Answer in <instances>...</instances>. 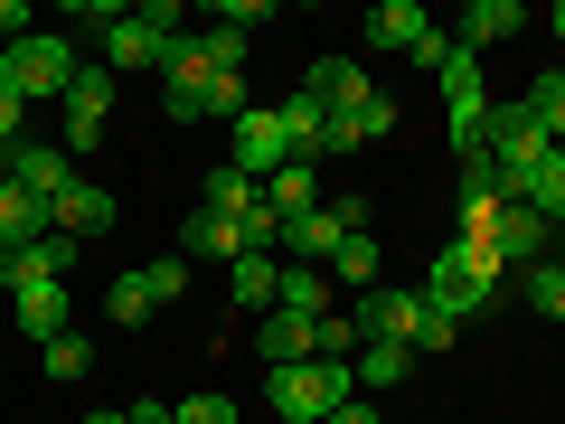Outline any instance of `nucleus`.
<instances>
[{
	"label": "nucleus",
	"mask_w": 565,
	"mask_h": 424,
	"mask_svg": "<svg viewBox=\"0 0 565 424\" xmlns=\"http://www.w3.org/2000/svg\"><path fill=\"white\" fill-rule=\"evenodd\" d=\"M264 208H274V218H311V208H321V170H311V161H282L274 180H264Z\"/></svg>",
	"instance_id": "nucleus-18"
},
{
	"label": "nucleus",
	"mask_w": 565,
	"mask_h": 424,
	"mask_svg": "<svg viewBox=\"0 0 565 424\" xmlns=\"http://www.w3.org/2000/svg\"><path fill=\"white\" fill-rule=\"evenodd\" d=\"M180 10L170 0H141V10H122L114 29H104V76H132V66H170V47H180Z\"/></svg>",
	"instance_id": "nucleus-6"
},
{
	"label": "nucleus",
	"mask_w": 565,
	"mask_h": 424,
	"mask_svg": "<svg viewBox=\"0 0 565 424\" xmlns=\"http://www.w3.org/2000/svg\"><path fill=\"white\" fill-rule=\"evenodd\" d=\"M207 76H245V29H217V20H207Z\"/></svg>",
	"instance_id": "nucleus-31"
},
{
	"label": "nucleus",
	"mask_w": 565,
	"mask_h": 424,
	"mask_svg": "<svg viewBox=\"0 0 565 424\" xmlns=\"http://www.w3.org/2000/svg\"><path fill=\"white\" fill-rule=\"evenodd\" d=\"M556 245H565V218H556Z\"/></svg>",
	"instance_id": "nucleus-45"
},
{
	"label": "nucleus",
	"mask_w": 565,
	"mask_h": 424,
	"mask_svg": "<svg viewBox=\"0 0 565 424\" xmlns=\"http://www.w3.org/2000/svg\"><path fill=\"white\" fill-rule=\"evenodd\" d=\"M207 208H217V218H245V208H264V189L245 180V170H207Z\"/></svg>",
	"instance_id": "nucleus-29"
},
{
	"label": "nucleus",
	"mask_w": 565,
	"mask_h": 424,
	"mask_svg": "<svg viewBox=\"0 0 565 424\" xmlns=\"http://www.w3.org/2000/svg\"><path fill=\"white\" fill-rule=\"evenodd\" d=\"M556 151H565V141H556Z\"/></svg>",
	"instance_id": "nucleus-46"
},
{
	"label": "nucleus",
	"mask_w": 565,
	"mask_h": 424,
	"mask_svg": "<svg viewBox=\"0 0 565 424\" xmlns=\"http://www.w3.org/2000/svg\"><path fill=\"white\" fill-rule=\"evenodd\" d=\"M29 39V0H0V47H20Z\"/></svg>",
	"instance_id": "nucleus-38"
},
{
	"label": "nucleus",
	"mask_w": 565,
	"mask_h": 424,
	"mask_svg": "<svg viewBox=\"0 0 565 424\" xmlns=\"http://www.w3.org/2000/svg\"><path fill=\"white\" fill-rule=\"evenodd\" d=\"M546 29H556V39H565V0H556V10H546Z\"/></svg>",
	"instance_id": "nucleus-42"
},
{
	"label": "nucleus",
	"mask_w": 565,
	"mask_h": 424,
	"mask_svg": "<svg viewBox=\"0 0 565 424\" xmlns=\"http://www.w3.org/2000/svg\"><path fill=\"white\" fill-rule=\"evenodd\" d=\"M349 368H359V386H405V378H415V349H396V340H367Z\"/></svg>",
	"instance_id": "nucleus-26"
},
{
	"label": "nucleus",
	"mask_w": 565,
	"mask_h": 424,
	"mask_svg": "<svg viewBox=\"0 0 565 424\" xmlns=\"http://www.w3.org/2000/svg\"><path fill=\"white\" fill-rule=\"evenodd\" d=\"M519 208H537L546 226L565 218V151H546V161H537V170H527V180H519Z\"/></svg>",
	"instance_id": "nucleus-25"
},
{
	"label": "nucleus",
	"mask_w": 565,
	"mask_h": 424,
	"mask_svg": "<svg viewBox=\"0 0 565 424\" xmlns=\"http://www.w3.org/2000/svg\"><path fill=\"white\" fill-rule=\"evenodd\" d=\"M122 424H170V405H151V396H132V405H122Z\"/></svg>",
	"instance_id": "nucleus-39"
},
{
	"label": "nucleus",
	"mask_w": 565,
	"mask_h": 424,
	"mask_svg": "<svg viewBox=\"0 0 565 424\" xmlns=\"http://www.w3.org/2000/svg\"><path fill=\"white\" fill-rule=\"evenodd\" d=\"M359 396V368L349 359H302V368H264V405L274 424H330V405Z\"/></svg>",
	"instance_id": "nucleus-3"
},
{
	"label": "nucleus",
	"mask_w": 565,
	"mask_h": 424,
	"mask_svg": "<svg viewBox=\"0 0 565 424\" xmlns=\"http://www.w3.org/2000/svg\"><path fill=\"white\" fill-rule=\"evenodd\" d=\"M415 66H424V76H444V66H452V29H424V39H415Z\"/></svg>",
	"instance_id": "nucleus-37"
},
{
	"label": "nucleus",
	"mask_w": 565,
	"mask_h": 424,
	"mask_svg": "<svg viewBox=\"0 0 565 424\" xmlns=\"http://www.w3.org/2000/svg\"><path fill=\"white\" fill-rule=\"evenodd\" d=\"M85 424H122V405H95V415H85Z\"/></svg>",
	"instance_id": "nucleus-41"
},
{
	"label": "nucleus",
	"mask_w": 565,
	"mask_h": 424,
	"mask_svg": "<svg viewBox=\"0 0 565 424\" xmlns=\"http://www.w3.org/2000/svg\"><path fill=\"white\" fill-rule=\"evenodd\" d=\"M104 114H114V76H104V66H85L76 85H66V151H95L104 141Z\"/></svg>",
	"instance_id": "nucleus-10"
},
{
	"label": "nucleus",
	"mask_w": 565,
	"mask_h": 424,
	"mask_svg": "<svg viewBox=\"0 0 565 424\" xmlns=\"http://www.w3.org/2000/svg\"><path fill=\"white\" fill-rule=\"evenodd\" d=\"M349 321H359L367 340H396V349H415V359L452 340V321H444L434 303H424L415 283H377V293H359V303H349Z\"/></svg>",
	"instance_id": "nucleus-4"
},
{
	"label": "nucleus",
	"mask_w": 565,
	"mask_h": 424,
	"mask_svg": "<svg viewBox=\"0 0 565 424\" xmlns=\"http://www.w3.org/2000/svg\"><path fill=\"white\" fill-rule=\"evenodd\" d=\"M0 236H10V245H39V236H57V208H47V199H29V189L10 180V189H0Z\"/></svg>",
	"instance_id": "nucleus-17"
},
{
	"label": "nucleus",
	"mask_w": 565,
	"mask_h": 424,
	"mask_svg": "<svg viewBox=\"0 0 565 424\" xmlns=\"http://www.w3.org/2000/svg\"><path fill=\"white\" fill-rule=\"evenodd\" d=\"M330 424H377V405H359V396H349V405H330Z\"/></svg>",
	"instance_id": "nucleus-40"
},
{
	"label": "nucleus",
	"mask_w": 565,
	"mask_h": 424,
	"mask_svg": "<svg viewBox=\"0 0 565 424\" xmlns=\"http://www.w3.org/2000/svg\"><path fill=\"white\" fill-rule=\"evenodd\" d=\"M20 141H29V95L0 76V151H20Z\"/></svg>",
	"instance_id": "nucleus-33"
},
{
	"label": "nucleus",
	"mask_w": 565,
	"mask_h": 424,
	"mask_svg": "<svg viewBox=\"0 0 565 424\" xmlns=\"http://www.w3.org/2000/svg\"><path fill=\"white\" fill-rule=\"evenodd\" d=\"M330 283H349V303L386 283V255H377V236H367V226H349V236H340V255H330Z\"/></svg>",
	"instance_id": "nucleus-15"
},
{
	"label": "nucleus",
	"mask_w": 565,
	"mask_h": 424,
	"mask_svg": "<svg viewBox=\"0 0 565 424\" xmlns=\"http://www.w3.org/2000/svg\"><path fill=\"white\" fill-rule=\"evenodd\" d=\"M0 76L20 85L29 104H66V85L85 76V57H76V39H66V29H29L20 47H0Z\"/></svg>",
	"instance_id": "nucleus-5"
},
{
	"label": "nucleus",
	"mask_w": 565,
	"mask_h": 424,
	"mask_svg": "<svg viewBox=\"0 0 565 424\" xmlns=\"http://www.w3.org/2000/svg\"><path fill=\"white\" fill-rule=\"evenodd\" d=\"M104 311H114V321L132 330V321H151L161 303H151V283H141V274H114V293H104Z\"/></svg>",
	"instance_id": "nucleus-30"
},
{
	"label": "nucleus",
	"mask_w": 565,
	"mask_h": 424,
	"mask_svg": "<svg viewBox=\"0 0 565 424\" xmlns=\"http://www.w3.org/2000/svg\"><path fill=\"white\" fill-rule=\"evenodd\" d=\"M10 180H20L29 199L57 208L66 189H76V151H66V141H20V151H10Z\"/></svg>",
	"instance_id": "nucleus-9"
},
{
	"label": "nucleus",
	"mask_w": 565,
	"mask_h": 424,
	"mask_svg": "<svg viewBox=\"0 0 565 424\" xmlns=\"http://www.w3.org/2000/svg\"><path fill=\"white\" fill-rule=\"evenodd\" d=\"M141 283H151V303H180V293H189V255H151Z\"/></svg>",
	"instance_id": "nucleus-32"
},
{
	"label": "nucleus",
	"mask_w": 565,
	"mask_h": 424,
	"mask_svg": "<svg viewBox=\"0 0 565 424\" xmlns=\"http://www.w3.org/2000/svg\"><path fill=\"white\" fill-rule=\"evenodd\" d=\"M282 161H292V141H282V114H274V104H255L245 123H226V170H245V180L264 189Z\"/></svg>",
	"instance_id": "nucleus-8"
},
{
	"label": "nucleus",
	"mask_w": 565,
	"mask_h": 424,
	"mask_svg": "<svg viewBox=\"0 0 565 424\" xmlns=\"http://www.w3.org/2000/svg\"><path fill=\"white\" fill-rule=\"evenodd\" d=\"M170 424H236V396H217V386H207V396L170 405Z\"/></svg>",
	"instance_id": "nucleus-35"
},
{
	"label": "nucleus",
	"mask_w": 565,
	"mask_h": 424,
	"mask_svg": "<svg viewBox=\"0 0 565 424\" xmlns=\"http://www.w3.org/2000/svg\"><path fill=\"white\" fill-rule=\"evenodd\" d=\"M104 226H114V199H104V189L95 180H76V189H66V199H57V236H104Z\"/></svg>",
	"instance_id": "nucleus-19"
},
{
	"label": "nucleus",
	"mask_w": 565,
	"mask_h": 424,
	"mask_svg": "<svg viewBox=\"0 0 565 424\" xmlns=\"http://www.w3.org/2000/svg\"><path fill=\"white\" fill-rule=\"evenodd\" d=\"M359 349H367V330L349 321V311H330L321 321V359H359Z\"/></svg>",
	"instance_id": "nucleus-34"
},
{
	"label": "nucleus",
	"mask_w": 565,
	"mask_h": 424,
	"mask_svg": "<svg viewBox=\"0 0 565 424\" xmlns=\"http://www.w3.org/2000/svg\"><path fill=\"white\" fill-rule=\"evenodd\" d=\"M490 245H500V264H546V245H556V226L537 218V208H519V199H500V218H490Z\"/></svg>",
	"instance_id": "nucleus-11"
},
{
	"label": "nucleus",
	"mask_w": 565,
	"mask_h": 424,
	"mask_svg": "<svg viewBox=\"0 0 565 424\" xmlns=\"http://www.w3.org/2000/svg\"><path fill=\"white\" fill-rule=\"evenodd\" d=\"M500 245H481V236H452V245H434V274L415 283L424 303L444 311V321H481L490 303H500Z\"/></svg>",
	"instance_id": "nucleus-2"
},
{
	"label": "nucleus",
	"mask_w": 565,
	"mask_h": 424,
	"mask_svg": "<svg viewBox=\"0 0 565 424\" xmlns=\"http://www.w3.org/2000/svg\"><path fill=\"white\" fill-rule=\"evenodd\" d=\"M255 349H264V368H302V359H321V321H302V311H264V330H255Z\"/></svg>",
	"instance_id": "nucleus-13"
},
{
	"label": "nucleus",
	"mask_w": 565,
	"mask_h": 424,
	"mask_svg": "<svg viewBox=\"0 0 565 424\" xmlns=\"http://www.w3.org/2000/svg\"><path fill=\"white\" fill-rule=\"evenodd\" d=\"M519 29H527V10H519V0H471L462 20H452V47H462V57H481V47L519 39Z\"/></svg>",
	"instance_id": "nucleus-14"
},
{
	"label": "nucleus",
	"mask_w": 565,
	"mask_h": 424,
	"mask_svg": "<svg viewBox=\"0 0 565 424\" xmlns=\"http://www.w3.org/2000/svg\"><path fill=\"white\" fill-rule=\"evenodd\" d=\"M519 303L537 311V321H565V255L527 264V274H519Z\"/></svg>",
	"instance_id": "nucleus-24"
},
{
	"label": "nucleus",
	"mask_w": 565,
	"mask_h": 424,
	"mask_svg": "<svg viewBox=\"0 0 565 424\" xmlns=\"http://www.w3.org/2000/svg\"><path fill=\"white\" fill-rule=\"evenodd\" d=\"M161 114L170 123H207V85H161Z\"/></svg>",
	"instance_id": "nucleus-36"
},
{
	"label": "nucleus",
	"mask_w": 565,
	"mask_h": 424,
	"mask_svg": "<svg viewBox=\"0 0 565 424\" xmlns=\"http://www.w3.org/2000/svg\"><path fill=\"white\" fill-rule=\"evenodd\" d=\"M434 85H444L452 151H481V141H490V85H481V57H462V47H452V66H444Z\"/></svg>",
	"instance_id": "nucleus-7"
},
{
	"label": "nucleus",
	"mask_w": 565,
	"mask_h": 424,
	"mask_svg": "<svg viewBox=\"0 0 565 424\" xmlns=\"http://www.w3.org/2000/svg\"><path fill=\"white\" fill-rule=\"evenodd\" d=\"M226 293H236V311H274L282 255H236V264H226Z\"/></svg>",
	"instance_id": "nucleus-16"
},
{
	"label": "nucleus",
	"mask_w": 565,
	"mask_h": 424,
	"mask_svg": "<svg viewBox=\"0 0 565 424\" xmlns=\"http://www.w3.org/2000/svg\"><path fill=\"white\" fill-rule=\"evenodd\" d=\"M519 104H527V114H537V123H546V141H565V66H546V76H537V85H527V95H519Z\"/></svg>",
	"instance_id": "nucleus-28"
},
{
	"label": "nucleus",
	"mask_w": 565,
	"mask_h": 424,
	"mask_svg": "<svg viewBox=\"0 0 565 424\" xmlns=\"http://www.w3.org/2000/svg\"><path fill=\"white\" fill-rule=\"evenodd\" d=\"M39 368H47L57 386H76L85 368H95V340H85V330H66V340H47V349H39Z\"/></svg>",
	"instance_id": "nucleus-27"
},
{
	"label": "nucleus",
	"mask_w": 565,
	"mask_h": 424,
	"mask_svg": "<svg viewBox=\"0 0 565 424\" xmlns=\"http://www.w3.org/2000/svg\"><path fill=\"white\" fill-rule=\"evenodd\" d=\"M66 264H76V236H39V245H20V255L0 264V293L20 303V293H39V283H66Z\"/></svg>",
	"instance_id": "nucleus-12"
},
{
	"label": "nucleus",
	"mask_w": 565,
	"mask_h": 424,
	"mask_svg": "<svg viewBox=\"0 0 565 424\" xmlns=\"http://www.w3.org/2000/svg\"><path fill=\"white\" fill-rule=\"evenodd\" d=\"M424 10L415 0H377V10H367V47H405V57H415V39H424Z\"/></svg>",
	"instance_id": "nucleus-20"
},
{
	"label": "nucleus",
	"mask_w": 565,
	"mask_h": 424,
	"mask_svg": "<svg viewBox=\"0 0 565 424\" xmlns=\"http://www.w3.org/2000/svg\"><path fill=\"white\" fill-rule=\"evenodd\" d=\"M302 95L330 104V151H359V141H386V132H396V104H386V85H367L349 57H311Z\"/></svg>",
	"instance_id": "nucleus-1"
},
{
	"label": "nucleus",
	"mask_w": 565,
	"mask_h": 424,
	"mask_svg": "<svg viewBox=\"0 0 565 424\" xmlns=\"http://www.w3.org/2000/svg\"><path fill=\"white\" fill-rule=\"evenodd\" d=\"M0 189H10V151H0Z\"/></svg>",
	"instance_id": "nucleus-44"
},
{
	"label": "nucleus",
	"mask_w": 565,
	"mask_h": 424,
	"mask_svg": "<svg viewBox=\"0 0 565 424\" xmlns=\"http://www.w3.org/2000/svg\"><path fill=\"white\" fill-rule=\"evenodd\" d=\"M10 311H20V330H29V340H66V283H39V293H20V303H10Z\"/></svg>",
	"instance_id": "nucleus-22"
},
{
	"label": "nucleus",
	"mask_w": 565,
	"mask_h": 424,
	"mask_svg": "<svg viewBox=\"0 0 565 424\" xmlns=\"http://www.w3.org/2000/svg\"><path fill=\"white\" fill-rule=\"evenodd\" d=\"M10 255H20V245H10V236H0V264H10Z\"/></svg>",
	"instance_id": "nucleus-43"
},
{
	"label": "nucleus",
	"mask_w": 565,
	"mask_h": 424,
	"mask_svg": "<svg viewBox=\"0 0 565 424\" xmlns=\"http://www.w3.org/2000/svg\"><path fill=\"white\" fill-rule=\"evenodd\" d=\"M180 255H226V264H236V255H245V226L217 218V208H199V218L180 226Z\"/></svg>",
	"instance_id": "nucleus-21"
},
{
	"label": "nucleus",
	"mask_w": 565,
	"mask_h": 424,
	"mask_svg": "<svg viewBox=\"0 0 565 424\" xmlns=\"http://www.w3.org/2000/svg\"><path fill=\"white\" fill-rule=\"evenodd\" d=\"M282 311H302V321H330V274L321 264H282V293H274Z\"/></svg>",
	"instance_id": "nucleus-23"
}]
</instances>
